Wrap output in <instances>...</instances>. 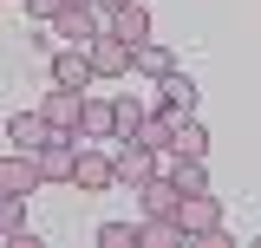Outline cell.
<instances>
[{"mask_svg":"<svg viewBox=\"0 0 261 248\" xmlns=\"http://www.w3.org/2000/svg\"><path fill=\"white\" fill-rule=\"evenodd\" d=\"M98 33H105V13H98L92 0H72L59 20H53V39H59V46H92Z\"/></svg>","mask_w":261,"mask_h":248,"instance_id":"cell-1","label":"cell"},{"mask_svg":"<svg viewBox=\"0 0 261 248\" xmlns=\"http://www.w3.org/2000/svg\"><path fill=\"white\" fill-rule=\"evenodd\" d=\"M85 98H92V92H72V85H53V92L39 98V111L53 118V131H72V137H85Z\"/></svg>","mask_w":261,"mask_h":248,"instance_id":"cell-2","label":"cell"},{"mask_svg":"<svg viewBox=\"0 0 261 248\" xmlns=\"http://www.w3.org/2000/svg\"><path fill=\"white\" fill-rule=\"evenodd\" d=\"M111 163H118V183H150L157 177V151L144 144V137H118V151H111Z\"/></svg>","mask_w":261,"mask_h":248,"instance_id":"cell-3","label":"cell"},{"mask_svg":"<svg viewBox=\"0 0 261 248\" xmlns=\"http://www.w3.org/2000/svg\"><path fill=\"white\" fill-rule=\"evenodd\" d=\"M85 53H92V65H98V79H124L130 65H137V46H130V39H118V33L105 27L92 39V46H85Z\"/></svg>","mask_w":261,"mask_h":248,"instance_id":"cell-4","label":"cell"},{"mask_svg":"<svg viewBox=\"0 0 261 248\" xmlns=\"http://www.w3.org/2000/svg\"><path fill=\"white\" fill-rule=\"evenodd\" d=\"M39 183H46L39 151H7V157H0V189H7V196H33Z\"/></svg>","mask_w":261,"mask_h":248,"instance_id":"cell-5","label":"cell"},{"mask_svg":"<svg viewBox=\"0 0 261 248\" xmlns=\"http://www.w3.org/2000/svg\"><path fill=\"white\" fill-rule=\"evenodd\" d=\"M79 144H85V137H72V131H59L53 144H39V170H46V183H72V177H79Z\"/></svg>","mask_w":261,"mask_h":248,"instance_id":"cell-6","label":"cell"},{"mask_svg":"<svg viewBox=\"0 0 261 248\" xmlns=\"http://www.w3.org/2000/svg\"><path fill=\"white\" fill-rule=\"evenodd\" d=\"M176 222L202 242V235H216V229H222V203H216L209 189H190V196H183V209H176Z\"/></svg>","mask_w":261,"mask_h":248,"instance_id":"cell-7","label":"cell"},{"mask_svg":"<svg viewBox=\"0 0 261 248\" xmlns=\"http://www.w3.org/2000/svg\"><path fill=\"white\" fill-rule=\"evenodd\" d=\"M92 79H98V65H92V53H85V46H59V53H53V85L85 92Z\"/></svg>","mask_w":261,"mask_h":248,"instance_id":"cell-8","label":"cell"},{"mask_svg":"<svg viewBox=\"0 0 261 248\" xmlns=\"http://www.w3.org/2000/svg\"><path fill=\"white\" fill-rule=\"evenodd\" d=\"M157 111L196 118V79H190V72H163V79H157Z\"/></svg>","mask_w":261,"mask_h":248,"instance_id":"cell-9","label":"cell"},{"mask_svg":"<svg viewBox=\"0 0 261 248\" xmlns=\"http://www.w3.org/2000/svg\"><path fill=\"white\" fill-rule=\"evenodd\" d=\"M53 137H59V131H53L46 111H20V118L7 124V144H13V151H39V144H53Z\"/></svg>","mask_w":261,"mask_h":248,"instance_id":"cell-10","label":"cell"},{"mask_svg":"<svg viewBox=\"0 0 261 248\" xmlns=\"http://www.w3.org/2000/svg\"><path fill=\"white\" fill-rule=\"evenodd\" d=\"M72 183L79 189H111L118 183V163H111L105 151H92V137H85V144H79V177H72Z\"/></svg>","mask_w":261,"mask_h":248,"instance_id":"cell-11","label":"cell"},{"mask_svg":"<svg viewBox=\"0 0 261 248\" xmlns=\"http://www.w3.org/2000/svg\"><path fill=\"white\" fill-rule=\"evenodd\" d=\"M137 196H144V216H176L183 209V183L176 177H150V183H137Z\"/></svg>","mask_w":261,"mask_h":248,"instance_id":"cell-12","label":"cell"},{"mask_svg":"<svg viewBox=\"0 0 261 248\" xmlns=\"http://www.w3.org/2000/svg\"><path fill=\"white\" fill-rule=\"evenodd\" d=\"M105 27L118 33V39H130V46H144V39H150V7H144V0H124Z\"/></svg>","mask_w":261,"mask_h":248,"instance_id":"cell-13","label":"cell"},{"mask_svg":"<svg viewBox=\"0 0 261 248\" xmlns=\"http://www.w3.org/2000/svg\"><path fill=\"white\" fill-rule=\"evenodd\" d=\"M85 137H118V98H85Z\"/></svg>","mask_w":261,"mask_h":248,"instance_id":"cell-14","label":"cell"},{"mask_svg":"<svg viewBox=\"0 0 261 248\" xmlns=\"http://www.w3.org/2000/svg\"><path fill=\"white\" fill-rule=\"evenodd\" d=\"M176 124H183V118H170V111H150V118H144V131H137V137H144L150 151H176Z\"/></svg>","mask_w":261,"mask_h":248,"instance_id":"cell-15","label":"cell"},{"mask_svg":"<svg viewBox=\"0 0 261 248\" xmlns=\"http://www.w3.org/2000/svg\"><path fill=\"white\" fill-rule=\"evenodd\" d=\"M170 157H209V131H202L196 118H183V124H176V151H170Z\"/></svg>","mask_w":261,"mask_h":248,"instance_id":"cell-16","label":"cell"},{"mask_svg":"<svg viewBox=\"0 0 261 248\" xmlns=\"http://www.w3.org/2000/svg\"><path fill=\"white\" fill-rule=\"evenodd\" d=\"M137 72H150V79H163V72H176V59H170V46H157V39H144V46H137Z\"/></svg>","mask_w":261,"mask_h":248,"instance_id":"cell-17","label":"cell"},{"mask_svg":"<svg viewBox=\"0 0 261 248\" xmlns=\"http://www.w3.org/2000/svg\"><path fill=\"white\" fill-rule=\"evenodd\" d=\"M98 248H144V229L137 222H105L98 229Z\"/></svg>","mask_w":261,"mask_h":248,"instance_id":"cell-18","label":"cell"},{"mask_svg":"<svg viewBox=\"0 0 261 248\" xmlns=\"http://www.w3.org/2000/svg\"><path fill=\"white\" fill-rule=\"evenodd\" d=\"M144 118H150V105H144V98H118V137H137V131H144Z\"/></svg>","mask_w":261,"mask_h":248,"instance_id":"cell-19","label":"cell"},{"mask_svg":"<svg viewBox=\"0 0 261 248\" xmlns=\"http://www.w3.org/2000/svg\"><path fill=\"white\" fill-rule=\"evenodd\" d=\"M170 177L183 183V196H190V189H209V170H202V157H176V163H170Z\"/></svg>","mask_w":261,"mask_h":248,"instance_id":"cell-20","label":"cell"},{"mask_svg":"<svg viewBox=\"0 0 261 248\" xmlns=\"http://www.w3.org/2000/svg\"><path fill=\"white\" fill-rule=\"evenodd\" d=\"M0 229H7V235L27 229V196H7V189H0Z\"/></svg>","mask_w":261,"mask_h":248,"instance_id":"cell-21","label":"cell"},{"mask_svg":"<svg viewBox=\"0 0 261 248\" xmlns=\"http://www.w3.org/2000/svg\"><path fill=\"white\" fill-rule=\"evenodd\" d=\"M65 7H72V0H27V13H33V20H46V27H53V20H59Z\"/></svg>","mask_w":261,"mask_h":248,"instance_id":"cell-22","label":"cell"},{"mask_svg":"<svg viewBox=\"0 0 261 248\" xmlns=\"http://www.w3.org/2000/svg\"><path fill=\"white\" fill-rule=\"evenodd\" d=\"M92 7H98V13H105V20H111V13H118V7H124V0H92Z\"/></svg>","mask_w":261,"mask_h":248,"instance_id":"cell-23","label":"cell"}]
</instances>
